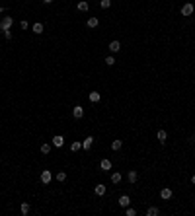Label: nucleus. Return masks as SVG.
<instances>
[{
	"label": "nucleus",
	"mask_w": 195,
	"mask_h": 216,
	"mask_svg": "<svg viewBox=\"0 0 195 216\" xmlns=\"http://www.w3.org/2000/svg\"><path fill=\"white\" fill-rule=\"evenodd\" d=\"M12 24H14V18H12V16H4V18L0 20V29H2V31H8L10 27H12Z\"/></svg>",
	"instance_id": "1"
},
{
	"label": "nucleus",
	"mask_w": 195,
	"mask_h": 216,
	"mask_svg": "<svg viewBox=\"0 0 195 216\" xmlns=\"http://www.w3.org/2000/svg\"><path fill=\"white\" fill-rule=\"evenodd\" d=\"M39 179H41V183H43V185H49L51 179H53V175H51L49 170H43V171H41V175H39Z\"/></svg>",
	"instance_id": "2"
},
{
	"label": "nucleus",
	"mask_w": 195,
	"mask_h": 216,
	"mask_svg": "<svg viewBox=\"0 0 195 216\" xmlns=\"http://www.w3.org/2000/svg\"><path fill=\"white\" fill-rule=\"evenodd\" d=\"M72 117L74 119H82L84 117V107L82 105H74V107H72Z\"/></svg>",
	"instance_id": "3"
},
{
	"label": "nucleus",
	"mask_w": 195,
	"mask_h": 216,
	"mask_svg": "<svg viewBox=\"0 0 195 216\" xmlns=\"http://www.w3.org/2000/svg\"><path fill=\"white\" fill-rule=\"evenodd\" d=\"M193 10H195V6H193L191 2L183 4V6H182V16H191V14H193Z\"/></svg>",
	"instance_id": "4"
},
{
	"label": "nucleus",
	"mask_w": 195,
	"mask_h": 216,
	"mask_svg": "<svg viewBox=\"0 0 195 216\" xmlns=\"http://www.w3.org/2000/svg\"><path fill=\"white\" fill-rule=\"evenodd\" d=\"M94 140H96L94 136H86V138L82 140V150H90L92 144H94Z\"/></svg>",
	"instance_id": "5"
},
{
	"label": "nucleus",
	"mask_w": 195,
	"mask_h": 216,
	"mask_svg": "<svg viewBox=\"0 0 195 216\" xmlns=\"http://www.w3.org/2000/svg\"><path fill=\"white\" fill-rule=\"evenodd\" d=\"M160 199H162V201H168V199H172V189H170V187L160 189Z\"/></svg>",
	"instance_id": "6"
},
{
	"label": "nucleus",
	"mask_w": 195,
	"mask_h": 216,
	"mask_svg": "<svg viewBox=\"0 0 195 216\" xmlns=\"http://www.w3.org/2000/svg\"><path fill=\"white\" fill-rule=\"evenodd\" d=\"M111 162H109L107 160V158H103V160L102 162H99V170H103V171H111Z\"/></svg>",
	"instance_id": "7"
},
{
	"label": "nucleus",
	"mask_w": 195,
	"mask_h": 216,
	"mask_svg": "<svg viewBox=\"0 0 195 216\" xmlns=\"http://www.w3.org/2000/svg\"><path fill=\"white\" fill-rule=\"evenodd\" d=\"M119 207H123V208L131 207V199H129V195H121V197H119Z\"/></svg>",
	"instance_id": "8"
},
{
	"label": "nucleus",
	"mask_w": 195,
	"mask_h": 216,
	"mask_svg": "<svg viewBox=\"0 0 195 216\" xmlns=\"http://www.w3.org/2000/svg\"><path fill=\"white\" fill-rule=\"evenodd\" d=\"M156 138L160 140V144H164V142L168 140V133H166L164 129H160V130H158V133H156Z\"/></svg>",
	"instance_id": "9"
},
{
	"label": "nucleus",
	"mask_w": 195,
	"mask_h": 216,
	"mask_svg": "<svg viewBox=\"0 0 195 216\" xmlns=\"http://www.w3.org/2000/svg\"><path fill=\"white\" fill-rule=\"evenodd\" d=\"M76 8H78V12H88V10H90V4H88L86 0H80V2L76 4Z\"/></svg>",
	"instance_id": "10"
},
{
	"label": "nucleus",
	"mask_w": 195,
	"mask_h": 216,
	"mask_svg": "<svg viewBox=\"0 0 195 216\" xmlns=\"http://www.w3.org/2000/svg\"><path fill=\"white\" fill-rule=\"evenodd\" d=\"M51 142H53V146H57V148H61V146L65 144V138H62L61 134H57V136H53V140H51Z\"/></svg>",
	"instance_id": "11"
},
{
	"label": "nucleus",
	"mask_w": 195,
	"mask_h": 216,
	"mask_svg": "<svg viewBox=\"0 0 195 216\" xmlns=\"http://www.w3.org/2000/svg\"><path fill=\"white\" fill-rule=\"evenodd\" d=\"M94 193H96L98 197H103V195H105V185H103V183H98V185L94 187Z\"/></svg>",
	"instance_id": "12"
},
{
	"label": "nucleus",
	"mask_w": 195,
	"mask_h": 216,
	"mask_svg": "<svg viewBox=\"0 0 195 216\" xmlns=\"http://www.w3.org/2000/svg\"><path fill=\"white\" fill-rule=\"evenodd\" d=\"M107 49L111 51V53H119V51H121V43H119L117 39H115V41H111V43H109V47H107Z\"/></svg>",
	"instance_id": "13"
},
{
	"label": "nucleus",
	"mask_w": 195,
	"mask_h": 216,
	"mask_svg": "<svg viewBox=\"0 0 195 216\" xmlns=\"http://www.w3.org/2000/svg\"><path fill=\"white\" fill-rule=\"evenodd\" d=\"M86 25H88V27H98V25H99V20L96 18V16H92V18H88V22H86Z\"/></svg>",
	"instance_id": "14"
},
{
	"label": "nucleus",
	"mask_w": 195,
	"mask_h": 216,
	"mask_svg": "<svg viewBox=\"0 0 195 216\" xmlns=\"http://www.w3.org/2000/svg\"><path fill=\"white\" fill-rule=\"evenodd\" d=\"M88 99H90L92 103H98L99 99H102V93H98V92H90V93H88Z\"/></svg>",
	"instance_id": "15"
},
{
	"label": "nucleus",
	"mask_w": 195,
	"mask_h": 216,
	"mask_svg": "<svg viewBox=\"0 0 195 216\" xmlns=\"http://www.w3.org/2000/svg\"><path fill=\"white\" fill-rule=\"evenodd\" d=\"M29 210H31L29 203H22V204H20V212H22L24 216H28V214H29Z\"/></svg>",
	"instance_id": "16"
},
{
	"label": "nucleus",
	"mask_w": 195,
	"mask_h": 216,
	"mask_svg": "<svg viewBox=\"0 0 195 216\" xmlns=\"http://www.w3.org/2000/svg\"><path fill=\"white\" fill-rule=\"evenodd\" d=\"M121 179H123V177H121L119 171H113V173H111V183H113V185H119Z\"/></svg>",
	"instance_id": "17"
},
{
	"label": "nucleus",
	"mask_w": 195,
	"mask_h": 216,
	"mask_svg": "<svg viewBox=\"0 0 195 216\" xmlns=\"http://www.w3.org/2000/svg\"><path fill=\"white\" fill-rule=\"evenodd\" d=\"M31 29L35 31V35H41V33H43V24H41V22H35Z\"/></svg>",
	"instance_id": "18"
},
{
	"label": "nucleus",
	"mask_w": 195,
	"mask_h": 216,
	"mask_svg": "<svg viewBox=\"0 0 195 216\" xmlns=\"http://www.w3.org/2000/svg\"><path fill=\"white\" fill-rule=\"evenodd\" d=\"M146 216H160V208H156V207L146 208Z\"/></svg>",
	"instance_id": "19"
},
{
	"label": "nucleus",
	"mask_w": 195,
	"mask_h": 216,
	"mask_svg": "<svg viewBox=\"0 0 195 216\" xmlns=\"http://www.w3.org/2000/svg\"><path fill=\"white\" fill-rule=\"evenodd\" d=\"M123 148V140H113L111 142V150L113 152H117V150H121Z\"/></svg>",
	"instance_id": "20"
},
{
	"label": "nucleus",
	"mask_w": 195,
	"mask_h": 216,
	"mask_svg": "<svg viewBox=\"0 0 195 216\" xmlns=\"http://www.w3.org/2000/svg\"><path fill=\"white\" fill-rule=\"evenodd\" d=\"M127 179H129V183H137V179H139V175H137V171H133V170H131V171L127 173Z\"/></svg>",
	"instance_id": "21"
},
{
	"label": "nucleus",
	"mask_w": 195,
	"mask_h": 216,
	"mask_svg": "<svg viewBox=\"0 0 195 216\" xmlns=\"http://www.w3.org/2000/svg\"><path fill=\"white\" fill-rule=\"evenodd\" d=\"M70 150H72V152L82 150V142H78V140H76V142H72V144H70Z\"/></svg>",
	"instance_id": "22"
},
{
	"label": "nucleus",
	"mask_w": 195,
	"mask_h": 216,
	"mask_svg": "<svg viewBox=\"0 0 195 216\" xmlns=\"http://www.w3.org/2000/svg\"><path fill=\"white\" fill-rule=\"evenodd\" d=\"M55 177H57V181H61V183H62V181H66V173H65V171H59Z\"/></svg>",
	"instance_id": "23"
},
{
	"label": "nucleus",
	"mask_w": 195,
	"mask_h": 216,
	"mask_svg": "<svg viewBox=\"0 0 195 216\" xmlns=\"http://www.w3.org/2000/svg\"><path fill=\"white\" fill-rule=\"evenodd\" d=\"M99 6H102L103 10H107L109 6H111V0H99Z\"/></svg>",
	"instance_id": "24"
},
{
	"label": "nucleus",
	"mask_w": 195,
	"mask_h": 216,
	"mask_svg": "<svg viewBox=\"0 0 195 216\" xmlns=\"http://www.w3.org/2000/svg\"><path fill=\"white\" fill-rule=\"evenodd\" d=\"M51 152V144H41V154H49Z\"/></svg>",
	"instance_id": "25"
},
{
	"label": "nucleus",
	"mask_w": 195,
	"mask_h": 216,
	"mask_svg": "<svg viewBox=\"0 0 195 216\" xmlns=\"http://www.w3.org/2000/svg\"><path fill=\"white\" fill-rule=\"evenodd\" d=\"M125 214H127V216H137V210L131 208V207H127V208H125Z\"/></svg>",
	"instance_id": "26"
},
{
	"label": "nucleus",
	"mask_w": 195,
	"mask_h": 216,
	"mask_svg": "<svg viewBox=\"0 0 195 216\" xmlns=\"http://www.w3.org/2000/svg\"><path fill=\"white\" fill-rule=\"evenodd\" d=\"M105 64H107V66H113V64H115V59H113V55H111V57H105Z\"/></svg>",
	"instance_id": "27"
},
{
	"label": "nucleus",
	"mask_w": 195,
	"mask_h": 216,
	"mask_svg": "<svg viewBox=\"0 0 195 216\" xmlns=\"http://www.w3.org/2000/svg\"><path fill=\"white\" fill-rule=\"evenodd\" d=\"M20 27H22V29H28V27H29V24L25 22V20H22V22H20Z\"/></svg>",
	"instance_id": "28"
},
{
	"label": "nucleus",
	"mask_w": 195,
	"mask_h": 216,
	"mask_svg": "<svg viewBox=\"0 0 195 216\" xmlns=\"http://www.w3.org/2000/svg\"><path fill=\"white\" fill-rule=\"evenodd\" d=\"M2 33H4V37H6L8 41H10V39H12V31H10V29H8V31H2Z\"/></svg>",
	"instance_id": "29"
},
{
	"label": "nucleus",
	"mask_w": 195,
	"mask_h": 216,
	"mask_svg": "<svg viewBox=\"0 0 195 216\" xmlns=\"http://www.w3.org/2000/svg\"><path fill=\"white\" fill-rule=\"evenodd\" d=\"M191 183H193V185H195V173H193V175H191Z\"/></svg>",
	"instance_id": "30"
},
{
	"label": "nucleus",
	"mask_w": 195,
	"mask_h": 216,
	"mask_svg": "<svg viewBox=\"0 0 195 216\" xmlns=\"http://www.w3.org/2000/svg\"><path fill=\"white\" fill-rule=\"evenodd\" d=\"M43 2H45V4H51V2H53V0H43Z\"/></svg>",
	"instance_id": "31"
}]
</instances>
